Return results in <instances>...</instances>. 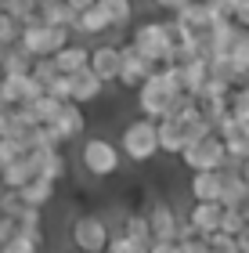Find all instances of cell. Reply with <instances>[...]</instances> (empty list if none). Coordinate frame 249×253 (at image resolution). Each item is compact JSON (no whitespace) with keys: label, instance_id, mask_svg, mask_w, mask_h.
Returning a JSON list of instances; mask_svg holds the SVG:
<instances>
[{"label":"cell","instance_id":"13","mask_svg":"<svg viewBox=\"0 0 249 253\" xmlns=\"http://www.w3.org/2000/svg\"><path fill=\"white\" fill-rule=\"evenodd\" d=\"M33 170H36V177L51 181V185H58V181H65V174H69V163H65L62 148H36V152L26 156Z\"/></svg>","mask_w":249,"mask_h":253},{"label":"cell","instance_id":"27","mask_svg":"<svg viewBox=\"0 0 249 253\" xmlns=\"http://www.w3.org/2000/svg\"><path fill=\"white\" fill-rule=\"evenodd\" d=\"M228 116H231L235 123L249 126V87H246V84L231 90V98H228Z\"/></svg>","mask_w":249,"mask_h":253},{"label":"cell","instance_id":"12","mask_svg":"<svg viewBox=\"0 0 249 253\" xmlns=\"http://www.w3.org/2000/svg\"><path fill=\"white\" fill-rule=\"evenodd\" d=\"M199 116H191V120H177V116H166L159 120V152L163 156H177L188 148V126L195 123Z\"/></svg>","mask_w":249,"mask_h":253},{"label":"cell","instance_id":"6","mask_svg":"<svg viewBox=\"0 0 249 253\" xmlns=\"http://www.w3.org/2000/svg\"><path fill=\"white\" fill-rule=\"evenodd\" d=\"M65 43H72V33L69 29H51V26H29V29H22V40H18V51L22 54H29L33 62H40V58H54Z\"/></svg>","mask_w":249,"mask_h":253},{"label":"cell","instance_id":"29","mask_svg":"<svg viewBox=\"0 0 249 253\" xmlns=\"http://www.w3.org/2000/svg\"><path fill=\"white\" fill-rule=\"evenodd\" d=\"M246 213L242 210H228V206H224V221H220V232L224 235H231V239H239L242 232H246Z\"/></svg>","mask_w":249,"mask_h":253},{"label":"cell","instance_id":"14","mask_svg":"<svg viewBox=\"0 0 249 253\" xmlns=\"http://www.w3.org/2000/svg\"><path fill=\"white\" fill-rule=\"evenodd\" d=\"M184 221L191 224V232L195 235H213V232H220V221H224V206L220 203H191L188 210H184Z\"/></svg>","mask_w":249,"mask_h":253},{"label":"cell","instance_id":"39","mask_svg":"<svg viewBox=\"0 0 249 253\" xmlns=\"http://www.w3.org/2000/svg\"><path fill=\"white\" fill-rule=\"evenodd\" d=\"M148 253H174V243H152Z\"/></svg>","mask_w":249,"mask_h":253},{"label":"cell","instance_id":"10","mask_svg":"<svg viewBox=\"0 0 249 253\" xmlns=\"http://www.w3.org/2000/svg\"><path fill=\"white\" fill-rule=\"evenodd\" d=\"M83 126H87V112L69 101V105H62V112L54 116V123H47L43 130H47V137H51L54 148H62V145L76 141V137L83 134Z\"/></svg>","mask_w":249,"mask_h":253},{"label":"cell","instance_id":"40","mask_svg":"<svg viewBox=\"0 0 249 253\" xmlns=\"http://www.w3.org/2000/svg\"><path fill=\"white\" fill-rule=\"evenodd\" d=\"M15 7H18V0H0V11H4V15H11Z\"/></svg>","mask_w":249,"mask_h":253},{"label":"cell","instance_id":"8","mask_svg":"<svg viewBox=\"0 0 249 253\" xmlns=\"http://www.w3.org/2000/svg\"><path fill=\"white\" fill-rule=\"evenodd\" d=\"M155 69H159V65H152V62L144 58V54H141L138 47H134V43H130V40H123V69H119V80H116V84H119L123 90L138 94L141 84L155 73Z\"/></svg>","mask_w":249,"mask_h":253},{"label":"cell","instance_id":"26","mask_svg":"<svg viewBox=\"0 0 249 253\" xmlns=\"http://www.w3.org/2000/svg\"><path fill=\"white\" fill-rule=\"evenodd\" d=\"M33 73V58L22 54L18 47H7L4 62H0V76H29Z\"/></svg>","mask_w":249,"mask_h":253},{"label":"cell","instance_id":"42","mask_svg":"<svg viewBox=\"0 0 249 253\" xmlns=\"http://www.w3.org/2000/svg\"><path fill=\"white\" fill-rule=\"evenodd\" d=\"M4 54H7V47H0V62H4Z\"/></svg>","mask_w":249,"mask_h":253},{"label":"cell","instance_id":"37","mask_svg":"<svg viewBox=\"0 0 249 253\" xmlns=\"http://www.w3.org/2000/svg\"><path fill=\"white\" fill-rule=\"evenodd\" d=\"M65 4H69L72 11H80V15H83L87 7H94V4H98V0H65Z\"/></svg>","mask_w":249,"mask_h":253},{"label":"cell","instance_id":"43","mask_svg":"<svg viewBox=\"0 0 249 253\" xmlns=\"http://www.w3.org/2000/svg\"><path fill=\"white\" fill-rule=\"evenodd\" d=\"M4 109H7V105H4V98H0V112H4Z\"/></svg>","mask_w":249,"mask_h":253},{"label":"cell","instance_id":"38","mask_svg":"<svg viewBox=\"0 0 249 253\" xmlns=\"http://www.w3.org/2000/svg\"><path fill=\"white\" fill-rule=\"evenodd\" d=\"M235 243H239V253H249V224H246V232L235 239Z\"/></svg>","mask_w":249,"mask_h":253},{"label":"cell","instance_id":"16","mask_svg":"<svg viewBox=\"0 0 249 253\" xmlns=\"http://www.w3.org/2000/svg\"><path fill=\"white\" fill-rule=\"evenodd\" d=\"M188 195H191V203H220V195H224V170L191 174L188 177Z\"/></svg>","mask_w":249,"mask_h":253},{"label":"cell","instance_id":"24","mask_svg":"<svg viewBox=\"0 0 249 253\" xmlns=\"http://www.w3.org/2000/svg\"><path fill=\"white\" fill-rule=\"evenodd\" d=\"M72 33L76 37H108L112 33V26H108V18L98 11V4L94 7H87L80 18H76V26H72Z\"/></svg>","mask_w":249,"mask_h":253},{"label":"cell","instance_id":"33","mask_svg":"<svg viewBox=\"0 0 249 253\" xmlns=\"http://www.w3.org/2000/svg\"><path fill=\"white\" fill-rule=\"evenodd\" d=\"M18 232H43V210H22Z\"/></svg>","mask_w":249,"mask_h":253},{"label":"cell","instance_id":"32","mask_svg":"<svg viewBox=\"0 0 249 253\" xmlns=\"http://www.w3.org/2000/svg\"><path fill=\"white\" fill-rule=\"evenodd\" d=\"M29 76L36 80V84H43V90H47V84H51L58 73H54V62H51V58H40V62H33V73H29Z\"/></svg>","mask_w":249,"mask_h":253},{"label":"cell","instance_id":"3","mask_svg":"<svg viewBox=\"0 0 249 253\" xmlns=\"http://www.w3.org/2000/svg\"><path fill=\"white\" fill-rule=\"evenodd\" d=\"M80 170L94 181H108L123 170V152L119 145L105 134H90L80 145Z\"/></svg>","mask_w":249,"mask_h":253},{"label":"cell","instance_id":"19","mask_svg":"<svg viewBox=\"0 0 249 253\" xmlns=\"http://www.w3.org/2000/svg\"><path fill=\"white\" fill-rule=\"evenodd\" d=\"M119 232L127 235L130 243H138L144 253H148V246H152V224H148V213H144V210H130V213H123Z\"/></svg>","mask_w":249,"mask_h":253},{"label":"cell","instance_id":"36","mask_svg":"<svg viewBox=\"0 0 249 253\" xmlns=\"http://www.w3.org/2000/svg\"><path fill=\"white\" fill-rule=\"evenodd\" d=\"M235 26H239V29H246L249 33V0H239V4H235Z\"/></svg>","mask_w":249,"mask_h":253},{"label":"cell","instance_id":"23","mask_svg":"<svg viewBox=\"0 0 249 253\" xmlns=\"http://www.w3.org/2000/svg\"><path fill=\"white\" fill-rule=\"evenodd\" d=\"M246 199H249V185H246L242 170H224V195H220V206L239 210Z\"/></svg>","mask_w":249,"mask_h":253},{"label":"cell","instance_id":"4","mask_svg":"<svg viewBox=\"0 0 249 253\" xmlns=\"http://www.w3.org/2000/svg\"><path fill=\"white\" fill-rule=\"evenodd\" d=\"M130 43L152 65H159V69L170 65V58H174V43H170V33H166V18H144V22H138L134 33H130Z\"/></svg>","mask_w":249,"mask_h":253},{"label":"cell","instance_id":"5","mask_svg":"<svg viewBox=\"0 0 249 253\" xmlns=\"http://www.w3.org/2000/svg\"><path fill=\"white\" fill-rule=\"evenodd\" d=\"M69 243L76 253H105L112 243V228L101 213H76L69 224Z\"/></svg>","mask_w":249,"mask_h":253},{"label":"cell","instance_id":"22","mask_svg":"<svg viewBox=\"0 0 249 253\" xmlns=\"http://www.w3.org/2000/svg\"><path fill=\"white\" fill-rule=\"evenodd\" d=\"M29 181H36V170H33L29 159H18L7 170H0V192H22Z\"/></svg>","mask_w":249,"mask_h":253},{"label":"cell","instance_id":"34","mask_svg":"<svg viewBox=\"0 0 249 253\" xmlns=\"http://www.w3.org/2000/svg\"><path fill=\"white\" fill-rule=\"evenodd\" d=\"M105 253H144V250H141L138 243H130V239L123 235V232H112V243H108Z\"/></svg>","mask_w":249,"mask_h":253},{"label":"cell","instance_id":"11","mask_svg":"<svg viewBox=\"0 0 249 253\" xmlns=\"http://www.w3.org/2000/svg\"><path fill=\"white\" fill-rule=\"evenodd\" d=\"M123 69V40H105L98 47H90V73H94L101 84H116Z\"/></svg>","mask_w":249,"mask_h":253},{"label":"cell","instance_id":"25","mask_svg":"<svg viewBox=\"0 0 249 253\" xmlns=\"http://www.w3.org/2000/svg\"><path fill=\"white\" fill-rule=\"evenodd\" d=\"M98 11L108 18V26L112 29H123V26H130L134 22V0H98Z\"/></svg>","mask_w":249,"mask_h":253},{"label":"cell","instance_id":"18","mask_svg":"<svg viewBox=\"0 0 249 253\" xmlns=\"http://www.w3.org/2000/svg\"><path fill=\"white\" fill-rule=\"evenodd\" d=\"M40 26H51V29H69L76 26V18H80V11H72L65 0H47V4H40Z\"/></svg>","mask_w":249,"mask_h":253},{"label":"cell","instance_id":"15","mask_svg":"<svg viewBox=\"0 0 249 253\" xmlns=\"http://www.w3.org/2000/svg\"><path fill=\"white\" fill-rule=\"evenodd\" d=\"M51 62H54V73L58 76H80V73L90 69V47L80 43V40H72V43H65Z\"/></svg>","mask_w":249,"mask_h":253},{"label":"cell","instance_id":"21","mask_svg":"<svg viewBox=\"0 0 249 253\" xmlns=\"http://www.w3.org/2000/svg\"><path fill=\"white\" fill-rule=\"evenodd\" d=\"M54 192H58V185H51V181L36 177V181H29V185L18 192V199H22V206H26V210H47V206L54 203Z\"/></svg>","mask_w":249,"mask_h":253},{"label":"cell","instance_id":"17","mask_svg":"<svg viewBox=\"0 0 249 253\" xmlns=\"http://www.w3.org/2000/svg\"><path fill=\"white\" fill-rule=\"evenodd\" d=\"M105 98V84L90 73H80V76H72V105H80V109H87V105H98V101Z\"/></svg>","mask_w":249,"mask_h":253},{"label":"cell","instance_id":"1","mask_svg":"<svg viewBox=\"0 0 249 253\" xmlns=\"http://www.w3.org/2000/svg\"><path fill=\"white\" fill-rule=\"evenodd\" d=\"M177 94H184L180 90V76H177V69L174 65H163V69H155V73L141 84V90L134 94V105H138V116L144 120H166L170 116V109H174V101Z\"/></svg>","mask_w":249,"mask_h":253},{"label":"cell","instance_id":"2","mask_svg":"<svg viewBox=\"0 0 249 253\" xmlns=\"http://www.w3.org/2000/svg\"><path fill=\"white\" fill-rule=\"evenodd\" d=\"M119 152L123 159H130V163H152L155 156H159V123L155 120H144V116H134L123 123V130H119Z\"/></svg>","mask_w":249,"mask_h":253},{"label":"cell","instance_id":"41","mask_svg":"<svg viewBox=\"0 0 249 253\" xmlns=\"http://www.w3.org/2000/svg\"><path fill=\"white\" fill-rule=\"evenodd\" d=\"M29 4H36V7H40V4H47V0H29Z\"/></svg>","mask_w":249,"mask_h":253},{"label":"cell","instance_id":"31","mask_svg":"<svg viewBox=\"0 0 249 253\" xmlns=\"http://www.w3.org/2000/svg\"><path fill=\"white\" fill-rule=\"evenodd\" d=\"M47 98L69 105V101H72V76H54L51 84H47Z\"/></svg>","mask_w":249,"mask_h":253},{"label":"cell","instance_id":"20","mask_svg":"<svg viewBox=\"0 0 249 253\" xmlns=\"http://www.w3.org/2000/svg\"><path fill=\"white\" fill-rule=\"evenodd\" d=\"M22 120H26V126H47L54 123V116L62 112V101H54V98H36V101H29V105H22Z\"/></svg>","mask_w":249,"mask_h":253},{"label":"cell","instance_id":"44","mask_svg":"<svg viewBox=\"0 0 249 253\" xmlns=\"http://www.w3.org/2000/svg\"><path fill=\"white\" fill-rule=\"evenodd\" d=\"M0 217H4V213H0Z\"/></svg>","mask_w":249,"mask_h":253},{"label":"cell","instance_id":"35","mask_svg":"<svg viewBox=\"0 0 249 253\" xmlns=\"http://www.w3.org/2000/svg\"><path fill=\"white\" fill-rule=\"evenodd\" d=\"M0 253H40V250L33 246V243H26L22 235H15V239H11V243H7L4 250H0Z\"/></svg>","mask_w":249,"mask_h":253},{"label":"cell","instance_id":"28","mask_svg":"<svg viewBox=\"0 0 249 253\" xmlns=\"http://www.w3.org/2000/svg\"><path fill=\"white\" fill-rule=\"evenodd\" d=\"M18 40H22V26L0 11V47H18Z\"/></svg>","mask_w":249,"mask_h":253},{"label":"cell","instance_id":"9","mask_svg":"<svg viewBox=\"0 0 249 253\" xmlns=\"http://www.w3.org/2000/svg\"><path fill=\"white\" fill-rule=\"evenodd\" d=\"M144 213H148V224H152V243H177L184 213H177L170 199H152Z\"/></svg>","mask_w":249,"mask_h":253},{"label":"cell","instance_id":"7","mask_svg":"<svg viewBox=\"0 0 249 253\" xmlns=\"http://www.w3.org/2000/svg\"><path fill=\"white\" fill-rule=\"evenodd\" d=\"M180 163L188 167V174H206V170H224L228 167V145L220 141L217 134L202 137V141L188 145L180 152Z\"/></svg>","mask_w":249,"mask_h":253},{"label":"cell","instance_id":"30","mask_svg":"<svg viewBox=\"0 0 249 253\" xmlns=\"http://www.w3.org/2000/svg\"><path fill=\"white\" fill-rule=\"evenodd\" d=\"M26 159V148H22L15 137H0V170H7L11 163Z\"/></svg>","mask_w":249,"mask_h":253}]
</instances>
